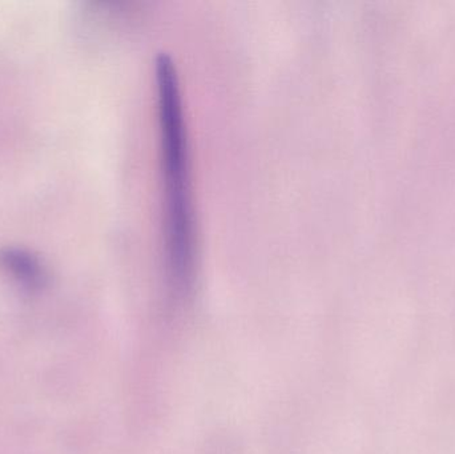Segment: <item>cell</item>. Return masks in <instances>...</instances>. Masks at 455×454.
<instances>
[{"instance_id":"obj_1","label":"cell","mask_w":455,"mask_h":454,"mask_svg":"<svg viewBox=\"0 0 455 454\" xmlns=\"http://www.w3.org/2000/svg\"><path fill=\"white\" fill-rule=\"evenodd\" d=\"M163 234L171 284L186 292L195 276L197 255L196 211L192 187L191 147L178 67L168 52L155 61Z\"/></svg>"},{"instance_id":"obj_2","label":"cell","mask_w":455,"mask_h":454,"mask_svg":"<svg viewBox=\"0 0 455 454\" xmlns=\"http://www.w3.org/2000/svg\"><path fill=\"white\" fill-rule=\"evenodd\" d=\"M0 263L16 279L21 280L29 287H37L43 280L42 266L31 253L19 248H7L0 253Z\"/></svg>"}]
</instances>
